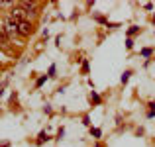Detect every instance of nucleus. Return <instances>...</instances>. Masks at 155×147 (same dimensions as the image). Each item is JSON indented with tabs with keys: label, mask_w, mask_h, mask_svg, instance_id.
<instances>
[{
	"label": "nucleus",
	"mask_w": 155,
	"mask_h": 147,
	"mask_svg": "<svg viewBox=\"0 0 155 147\" xmlns=\"http://www.w3.org/2000/svg\"><path fill=\"white\" fill-rule=\"evenodd\" d=\"M26 14H28V12L24 10L22 6L14 8V10H12V20H14V22H26Z\"/></svg>",
	"instance_id": "f257e3e1"
},
{
	"label": "nucleus",
	"mask_w": 155,
	"mask_h": 147,
	"mask_svg": "<svg viewBox=\"0 0 155 147\" xmlns=\"http://www.w3.org/2000/svg\"><path fill=\"white\" fill-rule=\"evenodd\" d=\"M6 34H8V35H16V34H20V30H18V22H14L12 18L6 22Z\"/></svg>",
	"instance_id": "f03ea898"
},
{
	"label": "nucleus",
	"mask_w": 155,
	"mask_h": 147,
	"mask_svg": "<svg viewBox=\"0 0 155 147\" xmlns=\"http://www.w3.org/2000/svg\"><path fill=\"white\" fill-rule=\"evenodd\" d=\"M18 30H20L22 35H30L31 34V24L28 22V20H26V22H18Z\"/></svg>",
	"instance_id": "7ed1b4c3"
},
{
	"label": "nucleus",
	"mask_w": 155,
	"mask_h": 147,
	"mask_svg": "<svg viewBox=\"0 0 155 147\" xmlns=\"http://www.w3.org/2000/svg\"><path fill=\"white\" fill-rule=\"evenodd\" d=\"M22 8H24L26 12H31V14H35V10H38L35 2H28V0H24V2H22Z\"/></svg>",
	"instance_id": "20e7f679"
},
{
	"label": "nucleus",
	"mask_w": 155,
	"mask_h": 147,
	"mask_svg": "<svg viewBox=\"0 0 155 147\" xmlns=\"http://www.w3.org/2000/svg\"><path fill=\"white\" fill-rule=\"evenodd\" d=\"M0 39H2V41H6V39H8V34H6V28H2V26H0Z\"/></svg>",
	"instance_id": "39448f33"
},
{
	"label": "nucleus",
	"mask_w": 155,
	"mask_h": 147,
	"mask_svg": "<svg viewBox=\"0 0 155 147\" xmlns=\"http://www.w3.org/2000/svg\"><path fill=\"white\" fill-rule=\"evenodd\" d=\"M6 6H12V2H8V0H0V8H6Z\"/></svg>",
	"instance_id": "423d86ee"
},
{
	"label": "nucleus",
	"mask_w": 155,
	"mask_h": 147,
	"mask_svg": "<svg viewBox=\"0 0 155 147\" xmlns=\"http://www.w3.org/2000/svg\"><path fill=\"white\" fill-rule=\"evenodd\" d=\"M43 139L47 141V133H41V136H39V139H38V143H43Z\"/></svg>",
	"instance_id": "0eeeda50"
},
{
	"label": "nucleus",
	"mask_w": 155,
	"mask_h": 147,
	"mask_svg": "<svg viewBox=\"0 0 155 147\" xmlns=\"http://www.w3.org/2000/svg\"><path fill=\"white\" fill-rule=\"evenodd\" d=\"M128 79H130V73H124V75H122V83H126Z\"/></svg>",
	"instance_id": "6e6552de"
}]
</instances>
